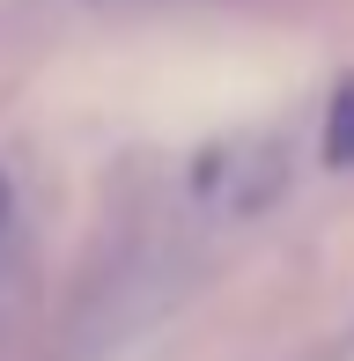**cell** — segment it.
Wrapping results in <instances>:
<instances>
[{
    "label": "cell",
    "instance_id": "cell-1",
    "mask_svg": "<svg viewBox=\"0 0 354 361\" xmlns=\"http://www.w3.org/2000/svg\"><path fill=\"white\" fill-rule=\"evenodd\" d=\"M325 155L354 162V81H340V96H332V111H325Z\"/></svg>",
    "mask_w": 354,
    "mask_h": 361
}]
</instances>
